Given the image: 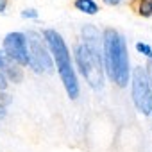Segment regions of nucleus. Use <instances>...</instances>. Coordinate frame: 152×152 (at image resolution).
Wrapping results in <instances>:
<instances>
[{
  "instance_id": "obj_1",
  "label": "nucleus",
  "mask_w": 152,
  "mask_h": 152,
  "mask_svg": "<svg viewBox=\"0 0 152 152\" xmlns=\"http://www.w3.org/2000/svg\"><path fill=\"white\" fill-rule=\"evenodd\" d=\"M102 59L104 70L107 72L109 79L118 86L125 88L131 81L129 68V50L127 39L116 29H106L102 34Z\"/></svg>"
},
{
  "instance_id": "obj_2",
  "label": "nucleus",
  "mask_w": 152,
  "mask_h": 152,
  "mask_svg": "<svg viewBox=\"0 0 152 152\" xmlns=\"http://www.w3.org/2000/svg\"><path fill=\"white\" fill-rule=\"evenodd\" d=\"M43 39L47 43V48L50 52V57H52V63H56V68H57V73L61 77V83L66 90V95L75 100L79 97V81H77V73H75V68H73V61H72V56H70V50L63 39V36L54 31V29H47L43 32Z\"/></svg>"
},
{
  "instance_id": "obj_3",
  "label": "nucleus",
  "mask_w": 152,
  "mask_h": 152,
  "mask_svg": "<svg viewBox=\"0 0 152 152\" xmlns=\"http://www.w3.org/2000/svg\"><path fill=\"white\" fill-rule=\"evenodd\" d=\"M75 61L83 73V77L93 90H102L104 86V59L102 52L88 48L83 43H77L73 48Z\"/></svg>"
},
{
  "instance_id": "obj_4",
  "label": "nucleus",
  "mask_w": 152,
  "mask_h": 152,
  "mask_svg": "<svg viewBox=\"0 0 152 152\" xmlns=\"http://www.w3.org/2000/svg\"><path fill=\"white\" fill-rule=\"evenodd\" d=\"M25 39H27L29 68H32V72H36V73H50L54 68V63H52L50 52H48L47 43L41 38V34L36 31H27Z\"/></svg>"
},
{
  "instance_id": "obj_5",
  "label": "nucleus",
  "mask_w": 152,
  "mask_h": 152,
  "mask_svg": "<svg viewBox=\"0 0 152 152\" xmlns=\"http://www.w3.org/2000/svg\"><path fill=\"white\" fill-rule=\"evenodd\" d=\"M131 93H132V102H134L136 109L141 115H150L152 113V90H150L147 72L141 66H134V70H132Z\"/></svg>"
},
{
  "instance_id": "obj_6",
  "label": "nucleus",
  "mask_w": 152,
  "mask_h": 152,
  "mask_svg": "<svg viewBox=\"0 0 152 152\" xmlns=\"http://www.w3.org/2000/svg\"><path fill=\"white\" fill-rule=\"evenodd\" d=\"M2 50L18 66H29V56H27V39L25 32H7L2 43Z\"/></svg>"
},
{
  "instance_id": "obj_7",
  "label": "nucleus",
  "mask_w": 152,
  "mask_h": 152,
  "mask_svg": "<svg viewBox=\"0 0 152 152\" xmlns=\"http://www.w3.org/2000/svg\"><path fill=\"white\" fill-rule=\"evenodd\" d=\"M73 7L81 13H84V15H90V16H93L100 11L99 4L95 0H73Z\"/></svg>"
},
{
  "instance_id": "obj_8",
  "label": "nucleus",
  "mask_w": 152,
  "mask_h": 152,
  "mask_svg": "<svg viewBox=\"0 0 152 152\" xmlns=\"http://www.w3.org/2000/svg\"><path fill=\"white\" fill-rule=\"evenodd\" d=\"M4 75H6V79H7V83L11 81V83H15V84H18V83H22V79H23V72H22V68L16 64V63H9L7 64V68L2 72Z\"/></svg>"
},
{
  "instance_id": "obj_9",
  "label": "nucleus",
  "mask_w": 152,
  "mask_h": 152,
  "mask_svg": "<svg viewBox=\"0 0 152 152\" xmlns=\"http://www.w3.org/2000/svg\"><path fill=\"white\" fill-rule=\"evenodd\" d=\"M138 15L143 18L152 16V0H138Z\"/></svg>"
},
{
  "instance_id": "obj_10",
  "label": "nucleus",
  "mask_w": 152,
  "mask_h": 152,
  "mask_svg": "<svg viewBox=\"0 0 152 152\" xmlns=\"http://www.w3.org/2000/svg\"><path fill=\"white\" fill-rule=\"evenodd\" d=\"M136 50L140 52V54H143L145 57H152V47L148 45V43H143V41H138L136 43Z\"/></svg>"
},
{
  "instance_id": "obj_11",
  "label": "nucleus",
  "mask_w": 152,
  "mask_h": 152,
  "mask_svg": "<svg viewBox=\"0 0 152 152\" xmlns=\"http://www.w3.org/2000/svg\"><path fill=\"white\" fill-rule=\"evenodd\" d=\"M22 18H25V20H36L38 18V11L36 9H23L22 11Z\"/></svg>"
},
{
  "instance_id": "obj_12",
  "label": "nucleus",
  "mask_w": 152,
  "mask_h": 152,
  "mask_svg": "<svg viewBox=\"0 0 152 152\" xmlns=\"http://www.w3.org/2000/svg\"><path fill=\"white\" fill-rule=\"evenodd\" d=\"M11 63V59H7V56L4 54V50L0 48V72H4L7 68V64Z\"/></svg>"
},
{
  "instance_id": "obj_13",
  "label": "nucleus",
  "mask_w": 152,
  "mask_h": 152,
  "mask_svg": "<svg viewBox=\"0 0 152 152\" xmlns=\"http://www.w3.org/2000/svg\"><path fill=\"white\" fill-rule=\"evenodd\" d=\"M147 77H148V83H150V88H152V57L148 59V64H147Z\"/></svg>"
},
{
  "instance_id": "obj_14",
  "label": "nucleus",
  "mask_w": 152,
  "mask_h": 152,
  "mask_svg": "<svg viewBox=\"0 0 152 152\" xmlns=\"http://www.w3.org/2000/svg\"><path fill=\"white\" fill-rule=\"evenodd\" d=\"M7 79H6V75L0 72V91H6V88H7Z\"/></svg>"
},
{
  "instance_id": "obj_15",
  "label": "nucleus",
  "mask_w": 152,
  "mask_h": 152,
  "mask_svg": "<svg viewBox=\"0 0 152 152\" xmlns=\"http://www.w3.org/2000/svg\"><path fill=\"white\" fill-rule=\"evenodd\" d=\"M102 2H104L106 6H109V7H115V6H120L124 0H102Z\"/></svg>"
},
{
  "instance_id": "obj_16",
  "label": "nucleus",
  "mask_w": 152,
  "mask_h": 152,
  "mask_svg": "<svg viewBox=\"0 0 152 152\" xmlns=\"http://www.w3.org/2000/svg\"><path fill=\"white\" fill-rule=\"evenodd\" d=\"M7 9V0H0V13H4Z\"/></svg>"
},
{
  "instance_id": "obj_17",
  "label": "nucleus",
  "mask_w": 152,
  "mask_h": 152,
  "mask_svg": "<svg viewBox=\"0 0 152 152\" xmlns=\"http://www.w3.org/2000/svg\"><path fill=\"white\" fill-rule=\"evenodd\" d=\"M4 116H6V107H4V106H0V120H2Z\"/></svg>"
},
{
  "instance_id": "obj_18",
  "label": "nucleus",
  "mask_w": 152,
  "mask_h": 152,
  "mask_svg": "<svg viewBox=\"0 0 152 152\" xmlns=\"http://www.w3.org/2000/svg\"><path fill=\"white\" fill-rule=\"evenodd\" d=\"M150 116H152V113H150Z\"/></svg>"
}]
</instances>
